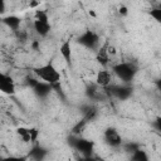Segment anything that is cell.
I'll use <instances>...</instances> for the list:
<instances>
[{
	"mask_svg": "<svg viewBox=\"0 0 161 161\" xmlns=\"http://www.w3.org/2000/svg\"><path fill=\"white\" fill-rule=\"evenodd\" d=\"M34 73L38 75V78L42 79V82H45V83H48L50 86H55L60 80V73L50 63L35 68L34 69Z\"/></svg>",
	"mask_w": 161,
	"mask_h": 161,
	"instance_id": "6da1fadb",
	"label": "cell"
},
{
	"mask_svg": "<svg viewBox=\"0 0 161 161\" xmlns=\"http://www.w3.org/2000/svg\"><path fill=\"white\" fill-rule=\"evenodd\" d=\"M113 72L114 74L123 82H131L137 72V68L132 63H118L113 65Z\"/></svg>",
	"mask_w": 161,
	"mask_h": 161,
	"instance_id": "7a4b0ae2",
	"label": "cell"
},
{
	"mask_svg": "<svg viewBox=\"0 0 161 161\" xmlns=\"http://www.w3.org/2000/svg\"><path fill=\"white\" fill-rule=\"evenodd\" d=\"M74 148L77 151H79L84 157H88L91 156L92 151H93V147H94V143L89 140H86V138H77L73 143Z\"/></svg>",
	"mask_w": 161,
	"mask_h": 161,
	"instance_id": "3957f363",
	"label": "cell"
},
{
	"mask_svg": "<svg viewBox=\"0 0 161 161\" xmlns=\"http://www.w3.org/2000/svg\"><path fill=\"white\" fill-rule=\"evenodd\" d=\"M0 91L5 94H14L15 93V84L10 75L1 73L0 74Z\"/></svg>",
	"mask_w": 161,
	"mask_h": 161,
	"instance_id": "277c9868",
	"label": "cell"
},
{
	"mask_svg": "<svg viewBox=\"0 0 161 161\" xmlns=\"http://www.w3.org/2000/svg\"><path fill=\"white\" fill-rule=\"evenodd\" d=\"M104 138H106V142L112 147H118L122 145V138L116 128H112V127L107 128L104 131Z\"/></svg>",
	"mask_w": 161,
	"mask_h": 161,
	"instance_id": "5b68a950",
	"label": "cell"
},
{
	"mask_svg": "<svg viewBox=\"0 0 161 161\" xmlns=\"http://www.w3.org/2000/svg\"><path fill=\"white\" fill-rule=\"evenodd\" d=\"M98 42V36L92 31V30H86L79 38H78V43H80L82 45L87 47V48H93Z\"/></svg>",
	"mask_w": 161,
	"mask_h": 161,
	"instance_id": "8992f818",
	"label": "cell"
},
{
	"mask_svg": "<svg viewBox=\"0 0 161 161\" xmlns=\"http://www.w3.org/2000/svg\"><path fill=\"white\" fill-rule=\"evenodd\" d=\"M111 80H112V74H111V72H108L106 69L99 70L96 75V82L101 87H108Z\"/></svg>",
	"mask_w": 161,
	"mask_h": 161,
	"instance_id": "52a82bcc",
	"label": "cell"
},
{
	"mask_svg": "<svg viewBox=\"0 0 161 161\" xmlns=\"http://www.w3.org/2000/svg\"><path fill=\"white\" fill-rule=\"evenodd\" d=\"M59 52H60V55L63 57L64 62L65 63H70L72 60V44H70V40H64L59 48Z\"/></svg>",
	"mask_w": 161,
	"mask_h": 161,
	"instance_id": "ba28073f",
	"label": "cell"
},
{
	"mask_svg": "<svg viewBox=\"0 0 161 161\" xmlns=\"http://www.w3.org/2000/svg\"><path fill=\"white\" fill-rule=\"evenodd\" d=\"M111 91H112V94L119 99H126L131 94V89L127 87H123V86H114L111 88Z\"/></svg>",
	"mask_w": 161,
	"mask_h": 161,
	"instance_id": "9c48e42d",
	"label": "cell"
},
{
	"mask_svg": "<svg viewBox=\"0 0 161 161\" xmlns=\"http://www.w3.org/2000/svg\"><path fill=\"white\" fill-rule=\"evenodd\" d=\"M33 26H34V30H35L40 36H45V35L50 31V24H49V23H44V21H39V20H34Z\"/></svg>",
	"mask_w": 161,
	"mask_h": 161,
	"instance_id": "30bf717a",
	"label": "cell"
},
{
	"mask_svg": "<svg viewBox=\"0 0 161 161\" xmlns=\"http://www.w3.org/2000/svg\"><path fill=\"white\" fill-rule=\"evenodd\" d=\"M3 23H4L6 26H9L11 30H15V31H16V30L19 29V26H20L21 19L18 18V16H15V15H9V16L3 18Z\"/></svg>",
	"mask_w": 161,
	"mask_h": 161,
	"instance_id": "8fae6325",
	"label": "cell"
},
{
	"mask_svg": "<svg viewBox=\"0 0 161 161\" xmlns=\"http://www.w3.org/2000/svg\"><path fill=\"white\" fill-rule=\"evenodd\" d=\"M52 87H53V86H50V84H48V83H45V82H40V80H39V83H38L33 89H34V93H35L36 96H39V97H45V96L52 91Z\"/></svg>",
	"mask_w": 161,
	"mask_h": 161,
	"instance_id": "7c38bea8",
	"label": "cell"
},
{
	"mask_svg": "<svg viewBox=\"0 0 161 161\" xmlns=\"http://www.w3.org/2000/svg\"><path fill=\"white\" fill-rule=\"evenodd\" d=\"M96 59H97L98 63H101L102 65H106V64L108 63V60H109V54H108V52H107V45H106V47H102V48L98 50Z\"/></svg>",
	"mask_w": 161,
	"mask_h": 161,
	"instance_id": "4fadbf2b",
	"label": "cell"
},
{
	"mask_svg": "<svg viewBox=\"0 0 161 161\" xmlns=\"http://www.w3.org/2000/svg\"><path fill=\"white\" fill-rule=\"evenodd\" d=\"M131 161H150V158L146 151H143L142 148H138L131 153Z\"/></svg>",
	"mask_w": 161,
	"mask_h": 161,
	"instance_id": "5bb4252c",
	"label": "cell"
},
{
	"mask_svg": "<svg viewBox=\"0 0 161 161\" xmlns=\"http://www.w3.org/2000/svg\"><path fill=\"white\" fill-rule=\"evenodd\" d=\"M18 136L24 141V142H31V135H30V128L26 127H18L16 128Z\"/></svg>",
	"mask_w": 161,
	"mask_h": 161,
	"instance_id": "9a60e30c",
	"label": "cell"
},
{
	"mask_svg": "<svg viewBox=\"0 0 161 161\" xmlns=\"http://www.w3.org/2000/svg\"><path fill=\"white\" fill-rule=\"evenodd\" d=\"M45 155V151L42 148V147H34L30 152H29V156H31L34 160H36V161H40L42 158H43V156Z\"/></svg>",
	"mask_w": 161,
	"mask_h": 161,
	"instance_id": "2e32d148",
	"label": "cell"
},
{
	"mask_svg": "<svg viewBox=\"0 0 161 161\" xmlns=\"http://www.w3.org/2000/svg\"><path fill=\"white\" fill-rule=\"evenodd\" d=\"M35 20H39V21H44V23H49V18H48V14L44 11V10H36L35 11Z\"/></svg>",
	"mask_w": 161,
	"mask_h": 161,
	"instance_id": "e0dca14e",
	"label": "cell"
},
{
	"mask_svg": "<svg viewBox=\"0 0 161 161\" xmlns=\"http://www.w3.org/2000/svg\"><path fill=\"white\" fill-rule=\"evenodd\" d=\"M150 15H151V18H153L157 23L161 24V9H160V8H155V9H152V10L150 11Z\"/></svg>",
	"mask_w": 161,
	"mask_h": 161,
	"instance_id": "ac0fdd59",
	"label": "cell"
},
{
	"mask_svg": "<svg viewBox=\"0 0 161 161\" xmlns=\"http://www.w3.org/2000/svg\"><path fill=\"white\" fill-rule=\"evenodd\" d=\"M97 114V111L94 108H89L87 112H86V116H84V121L88 122V121H92Z\"/></svg>",
	"mask_w": 161,
	"mask_h": 161,
	"instance_id": "d6986e66",
	"label": "cell"
},
{
	"mask_svg": "<svg viewBox=\"0 0 161 161\" xmlns=\"http://www.w3.org/2000/svg\"><path fill=\"white\" fill-rule=\"evenodd\" d=\"M3 161H28V158L24 156H8L3 158Z\"/></svg>",
	"mask_w": 161,
	"mask_h": 161,
	"instance_id": "ffe728a7",
	"label": "cell"
},
{
	"mask_svg": "<svg viewBox=\"0 0 161 161\" xmlns=\"http://www.w3.org/2000/svg\"><path fill=\"white\" fill-rule=\"evenodd\" d=\"M140 147H138V145H136V143H128L127 146H126V151H128V152H135L136 150H138Z\"/></svg>",
	"mask_w": 161,
	"mask_h": 161,
	"instance_id": "44dd1931",
	"label": "cell"
},
{
	"mask_svg": "<svg viewBox=\"0 0 161 161\" xmlns=\"http://www.w3.org/2000/svg\"><path fill=\"white\" fill-rule=\"evenodd\" d=\"M155 128L157 130V133H161V116L155 118Z\"/></svg>",
	"mask_w": 161,
	"mask_h": 161,
	"instance_id": "7402d4cb",
	"label": "cell"
},
{
	"mask_svg": "<svg viewBox=\"0 0 161 161\" xmlns=\"http://www.w3.org/2000/svg\"><path fill=\"white\" fill-rule=\"evenodd\" d=\"M30 135H31V142H35V141H36V138H38L39 132H38V130H36V128H30Z\"/></svg>",
	"mask_w": 161,
	"mask_h": 161,
	"instance_id": "603a6c76",
	"label": "cell"
},
{
	"mask_svg": "<svg viewBox=\"0 0 161 161\" xmlns=\"http://www.w3.org/2000/svg\"><path fill=\"white\" fill-rule=\"evenodd\" d=\"M107 52H108V54L111 55H113V54H116V48L114 47H111V45H107Z\"/></svg>",
	"mask_w": 161,
	"mask_h": 161,
	"instance_id": "cb8c5ba5",
	"label": "cell"
},
{
	"mask_svg": "<svg viewBox=\"0 0 161 161\" xmlns=\"http://www.w3.org/2000/svg\"><path fill=\"white\" fill-rule=\"evenodd\" d=\"M118 11H119V14H122V15H127V8H126V6H121V8L118 9Z\"/></svg>",
	"mask_w": 161,
	"mask_h": 161,
	"instance_id": "d4e9b609",
	"label": "cell"
},
{
	"mask_svg": "<svg viewBox=\"0 0 161 161\" xmlns=\"http://www.w3.org/2000/svg\"><path fill=\"white\" fill-rule=\"evenodd\" d=\"M0 6H1V8H0V13L3 14V13L5 11V10H4V9H5V4H4V1H0Z\"/></svg>",
	"mask_w": 161,
	"mask_h": 161,
	"instance_id": "484cf974",
	"label": "cell"
},
{
	"mask_svg": "<svg viewBox=\"0 0 161 161\" xmlns=\"http://www.w3.org/2000/svg\"><path fill=\"white\" fill-rule=\"evenodd\" d=\"M156 86H157V88H158V91H160V92H161V79H160V80H157V82H156Z\"/></svg>",
	"mask_w": 161,
	"mask_h": 161,
	"instance_id": "4316f807",
	"label": "cell"
},
{
	"mask_svg": "<svg viewBox=\"0 0 161 161\" xmlns=\"http://www.w3.org/2000/svg\"><path fill=\"white\" fill-rule=\"evenodd\" d=\"M89 15H92V16H96V14H94V11H89Z\"/></svg>",
	"mask_w": 161,
	"mask_h": 161,
	"instance_id": "83f0119b",
	"label": "cell"
},
{
	"mask_svg": "<svg viewBox=\"0 0 161 161\" xmlns=\"http://www.w3.org/2000/svg\"><path fill=\"white\" fill-rule=\"evenodd\" d=\"M158 137H160V138H161V133H158Z\"/></svg>",
	"mask_w": 161,
	"mask_h": 161,
	"instance_id": "f1b7e54d",
	"label": "cell"
},
{
	"mask_svg": "<svg viewBox=\"0 0 161 161\" xmlns=\"http://www.w3.org/2000/svg\"><path fill=\"white\" fill-rule=\"evenodd\" d=\"M158 8H160V9H161V4H160V6H158Z\"/></svg>",
	"mask_w": 161,
	"mask_h": 161,
	"instance_id": "f546056e",
	"label": "cell"
}]
</instances>
